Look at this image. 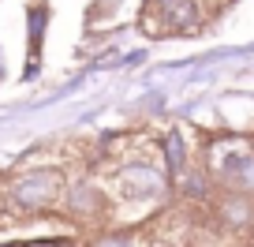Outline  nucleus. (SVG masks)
Returning <instances> with one entry per match:
<instances>
[{
  "mask_svg": "<svg viewBox=\"0 0 254 247\" xmlns=\"http://www.w3.org/2000/svg\"><path fill=\"white\" fill-rule=\"evenodd\" d=\"M168 165H172V172H180V165H183V139L180 135L168 139Z\"/></svg>",
  "mask_w": 254,
  "mask_h": 247,
  "instance_id": "obj_1",
  "label": "nucleus"
}]
</instances>
